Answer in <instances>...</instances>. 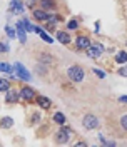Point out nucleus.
I'll return each mask as SVG.
<instances>
[{"instance_id": "1", "label": "nucleus", "mask_w": 127, "mask_h": 147, "mask_svg": "<svg viewBox=\"0 0 127 147\" xmlns=\"http://www.w3.org/2000/svg\"><path fill=\"white\" fill-rule=\"evenodd\" d=\"M67 75H69V79L72 82H82L85 74H84V69H82L80 65H72V67H69Z\"/></svg>"}, {"instance_id": "2", "label": "nucleus", "mask_w": 127, "mask_h": 147, "mask_svg": "<svg viewBox=\"0 0 127 147\" xmlns=\"http://www.w3.org/2000/svg\"><path fill=\"white\" fill-rule=\"evenodd\" d=\"M99 119L95 117V115H92V114H87V115H84V119H82V125L87 129V130H92V129H97L99 127Z\"/></svg>"}, {"instance_id": "3", "label": "nucleus", "mask_w": 127, "mask_h": 147, "mask_svg": "<svg viewBox=\"0 0 127 147\" xmlns=\"http://www.w3.org/2000/svg\"><path fill=\"white\" fill-rule=\"evenodd\" d=\"M15 28H17V37L20 38V44H25V42H27V37H25V34H27V28H25L24 20H18L17 25H15Z\"/></svg>"}, {"instance_id": "4", "label": "nucleus", "mask_w": 127, "mask_h": 147, "mask_svg": "<svg viewBox=\"0 0 127 147\" xmlns=\"http://www.w3.org/2000/svg\"><path fill=\"white\" fill-rule=\"evenodd\" d=\"M85 52H87L89 57H94V59H95V57L102 55V52H104V45H102V44H94V45H92L91 44V47H89Z\"/></svg>"}, {"instance_id": "5", "label": "nucleus", "mask_w": 127, "mask_h": 147, "mask_svg": "<svg viewBox=\"0 0 127 147\" xmlns=\"http://www.w3.org/2000/svg\"><path fill=\"white\" fill-rule=\"evenodd\" d=\"M14 69L17 70V75L22 79V80H25V82H28V80H30V74L27 72V69L20 64V62H17V64L14 65Z\"/></svg>"}, {"instance_id": "6", "label": "nucleus", "mask_w": 127, "mask_h": 147, "mask_svg": "<svg viewBox=\"0 0 127 147\" xmlns=\"http://www.w3.org/2000/svg\"><path fill=\"white\" fill-rule=\"evenodd\" d=\"M75 47H77L79 50H87V49L91 47V40H89V37L79 35L77 37V40H75Z\"/></svg>"}, {"instance_id": "7", "label": "nucleus", "mask_w": 127, "mask_h": 147, "mask_svg": "<svg viewBox=\"0 0 127 147\" xmlns=\"http://www.w3.org/2000/svg\"><path fill=\"white\" fill-rule=\"evenodd\" d=\"M20 97H22L24 100H34L35 92H34V89H32V87L25 85V87H22V89H20Z\"/></svg>"}, {"instance_id": "8", "label": "nucleus", "mask_w": 127, "mask_h": 147, "mask_svg": "<svg viewBox=\"0 0 127 147\" xmlns=\"http://www.w3.org/2000/svg\"><path fill=\"white\" fill-rule=\"evenodd\" d=\"M10 12H12V13H22V12H24V3H22V0H12V2H10Z\"/></svg>"}, {"instance_id": "9", "label": "nucleus", "mask_w": 127, "mask_h": 147, "mask_svg": "<svg viewBox=\"0 0 127 147\" xmlns=\"http://www.w3.org/2000/svg\"><path fill=\"white\" fill-rule=\"evenodd\" d=\"M69 139H70V130H69V129H60V130L57 132V142L63 144V142H67Z\"/></svg>"}, {"instance_id": "10", "label": "nucleus", "mask_w": 127, "mask_h": 147, "mask_svg": "<svg viewBox=\"0 0 127 147\" xmlns=\"http://www.w3.org/2000/svg\"><path fill=\"white\" fill-rule=\"evenodd\" d=\"M7 95H5V102H9V104H15V102H18V99H20V94H17L15 90H7L5 92Z\"/></svg>"}, {"instance_id": "11", "label": "nucleus", "mask_w": 127, "mask_h": 147, "mask_svg": "<svg viewBox=\"0 0 127 147\" xmlns=\"http://www.w3.org/2000/svg\"><path fill=\"white\" fill-rule=\"evenodd\" d=\"M57 40L62 42L63 45H69L70 44V37H69L67 32H57Z\"/></svg>"}, {"instance_id": "12", "label": "nucleus", "mask_w": 127, "mask_h": 147, "mask_svg": "<svg viewBox=\"0 0 127 147\" xmlns=\"http://www.w3.org/2000/svg\"><path fill=\"white\" fill-rule=\"evenodd\" d=\"M34 17H35L37 20H40V22H47L49 13H47L45 10H34Z\"/></svg>"}, {"instance_id": "13", "label": "nucleus", "mask_w": 127, "mask_h": 147, "mask_svg": "<svg viewBox=\"0 0 127 147\" xmlns=\"http://www.w3.org/2000/svg\"><path fill=\"white\" fill-rule=\"evenodd\" d=\"M37 104L42 107V109H49L50 107V100L47 97H37Z\"/></svg>"}, {"instance_id": "14", "label": "nucleus", "mask_w": 127, "mask_h": 147, "mask_svg": "<svg viewBox=\"0 0 127 147\" xmlns=\"http://www.w3.org/2000/svg\"><path fill=\"white\" fill-rule=\"evenodd\" d=\"M114 60H116L117 64H126V62H127V52H124V50H122V52H119V54L116 55V59H114Z\"/></svg>"}, {"instance_id": "15", "label": "nucleus", "mask_w": 127, "mask_h": 147, "mask_svg": "<svg viewBox=\"0 0 127 147\" xmlns=\"http://www.w3.org/2000/svg\"><path fill=\"white\" fill-rule=\"evenodd\" d=\"M54 122L55 124H59V125H63V124H65V115L60 114V112L54 114Z\"/></svg>"}, {"instance_id": "16", "label": "nucleus", "mask_w": 127, "mask_h": 147, "mask_svg": "<svg viewBox=\"0 0 127 147\" xmlns=\"http://www.w3.org/2000/svg\"><path fill=\"white\" fill-rule=\"evenodd\" d=\"M60 20H62V17H60V15H57V13H52V15H49V17H47V22H49L50 25H54V24L60 22Z\"/></svg>"}, {"instance_id": "17", "label": "nucleus", "mask_w": 127, "mask_h": 147, "mask_svg": "<svg viewBox=\"0 0 127 147\" xmlns=\"http://www.w3.org/2000/svg\"><path fill=\"white\" fill-rule=\"evenodd\" d=\"M10 89V82L7 79H0V92H7Z\"/></svg>"}, {"instance_id": "18", "label": "nucleus", "mask_w": 127, "mask_h": 147, "mask_svg": "<svg viewBox=\"0 0 127 147\" xmlns=\"http://www.w3.org/2000/svg\"><path fill=\"white\" fill-rule=\"evenodd\" d=\"M12 122H14V120L10 119V117H3V119H2V124H0V127L2 129H9V127H12Z\"/></svg>"}, {"instance_id": "19", "label": "nucleus", "mask_w": 127, "mask_h": 147, "mask_svg": "<svg viewBox=\"0 0 127 147\" xmlns=\"http://www.w3.org/2000/svg\"><path fill=\"white\" fill-rule=\"evenodd\" d=\"M40 5H42V9H52L54 2L52 0H40Z\"/></svg>"}, {"instance_id": "20", "label": "nucleus", "mask_w": 127, "mask_h": 147, "mask_svg": "<svg viewBox=\"0 0 127 147\" xmlns=\"http://www.w3.org/2000/svg\"><path fill=\"white\" fill-rule=\"evenodd\" d=\"M0 72H12V65L9 64H3V62H0Z\"/></svg>"}, {"instance_id": "21", "label": "nucleus", "mask_w": 127, "mask_h": 147, "mask_svg": "<svg viewBox=\"0 0 127 147\" xmlns=\"http://www.w3.org/2000/svg\"><path fill=\"white\" fill-rule=\"evenodd\" d=\"M5 34H7L10 38H15V35H17V32H15V30H14L12 27H9V25L5 27Z\"/></svg>"}, {"instance_id": "22", "label": "nucleus", "mask_w": 127, "mask_h": 147, "mask_svg": "<svg viewBox=\"0 0 127 147\" xmlns=\"http://www.w3.org/2000/svg\"><path fill=\"white\" fill-rule=\"evenodd\" d=\"M77 27H79V22H77V20H70V22L67 24V28H69V30H75Z\"/></svg>"}, {"instance_id": "23", "label": "nucleus", "mask_w": 127, "mask_h": 147, "mask_svg": "<svg viewBox=\"0 0 127 147\" xmlns=\"http://www.w3.org/2000/svg\"><path fill=\"white\" fill-rule=\"evenodd\" d=\"M42 62H45V64H52V57L49 54H42V59H40Z\"/></svg>"}, {"instance_id": "24", "label": "nucleus", "mask_w": 127, "mask_h": 147, "mask_svg": "<svg viewBox=\"0 0 127 147\" xmlns=\"http://www.w3.org/2000/svg\"><path fill=\"white\" fill-rule=\"evenodd\" d=\"M24 24H25V28H27V32H34V27H35V25H32V24L28 22L27 18H24Z\"/></svg>"}, {"instance_id": "25", "label": "nucleus", "mask_w": 127, "mask_h": 147, "mask_svg": "<svg viewBox=\"0 0 127 147\" xmlns=\"http://www.w3.org/2000/svg\"><path fill=\"white\" fill-rule=\"evenodd\" d=\"M120 127L124 129V130H127V115H122L120 117Z\"/></svg>"}, {"instance_id": "26", "label": "nucleus", "mask_w": 127, "mask_h": 147, "mask_svg": "<svg viewBox=\"0 0 127 147\" xmlns=\"http://www.w3.org/2000/svg\"><path fill=\"white\" fill-rule=\"evenodd\" d=\"M39 35L42 37V38H44V40H45L47 44H52V38H50V37H49V35H47V34H45V32H44V30H42V32H40V34H39Z\"/></svg>"}, {"instance_id": "27", "label": "nucleus", "mask_w": 127, "mask_h": 147, "mask_svg": "<svg viewBox=\"0 0 127 147\" xmlns=\"http://www.w3.org/2000/svg\"><path fill=\"white\" fill-rule=\"evenodd\" d=\"M119 75L127 77V65H124V67H120V69H119Z\"/></svg>"}, {"instance_id": "28", "label": "nucleus", "mask_w": 127, "mask_h": 147, "mask_svg": "<svg viewBox=\"0 0 127 147\" xmlns=\"http://www.w3.org/2000/svg\"><path fill=\"white\" fill-rule=\"evenodd\" d=\"M94 72H95V74H97V75H99V77H100V79H104V77H105V74H104V72H102V70H99V69H94Z\"/></svg>"}, {"instance_id": "29", "label": "nucleus", "mask_w": 127, "mask_h": 147, "mask_svg": "<svg viewBox=\"0 0 127 147\" xmlns=\"http://www.w3.org/2000/svg\"><path fill=\"white\" fill-rule=\"evenodd\" d=\"M0 52H9V45H3V44H0Z\"/></svg>"}, {"instance_id": "30", "label": "nucleus", "mask_w": 127, "mask_h": 147, "mask_svg": "<svg viewBox=\"0 0 127 147\" xmlns=\"http://www.w3.org/2000/svg\"><path fill=\"white\" fill-rule=\"evenodd\" d=\"M119 100H120V102H127V97H120Z\"/></svg>"}, {"instance_id": "31", "label": "nucleus", "mask_w": 127, "mask_h": 147, "mask_svg": "<svg viewBox=\"0 0 127 147\" xmlns=\"http://www.w3.org/2000/svg\"><path fill=\"white\" fill-rule=\"evenodd\" d=\"M34 2H35V0H34Z\"/></svg>"}, {"instance_id": "32", "label": "nucleus", "mask_w": 127, "mask_h": 147, "mask_svg": "<svg viewBox=\"0 0 127 147\" xmlns=\"http://www.w3.org/2000/svg\"><path fill=\"white\" fill-rule=\"evenodd\" d=\"M126 44H127V42H126Z\"/></svg>"}]
</instances>
